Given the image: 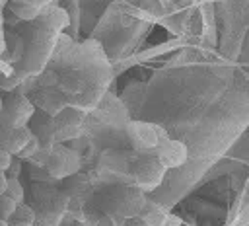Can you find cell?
<instances>
[{"label":"cell","mask_w":249,"mask_h":226,"mask_svg":"<svg viewBox=\"0 0 249 226\" xmlns=\"http://www.w3.org/2000/svg\"><path fill=\"white\" fill-rule=\"evenodd\" d=\"M8 8L19 18V19H25V21H31V19H35V18H39L41 16V8H43V4H39V2H31V0H14V2H10L8 4Z\"/></svg>","instance_id":"6"},{"label":"cell","mask_w":249,"mask_h":226,"mask_svg":"<svg viewBox=\"0 0 249 226\" xmlns=\"http://www.w3.org/2000/svg\"><path fill=\"white\" fill-rule=\"evenodd\" d=\"M10 168H12V154L8 150L0 148V171H6L8 173Z\"/></svg>","instance_id":"10"},{"label":"cell","mask_w":249,"mask_h":226,"mask_svg":"<svg viewBox=\"0 0 249 226\" xmlns=\"http://www.w3.org/2000/svg\"><path fill=\"white\" fill-rule=\"evenodd\" d=\"M0 226H10V222H8V220H2V218H0Z\"/></svg>","instance_id":"12"},{"label":"cell","mask_w":249,"mask_h":226,"mask_svg":"<svg viewBox=\"0 0 249 226\" xmlns=\"http://www.w3.org/2000/svg\"><path fill=\"white\" fill-rule=\"evenodd\" d=\"M130 175L136 187H140L142 191H152L161 183L165 175V168L154 156H140L132 164Z\"/></svg>","instance_id":"2"},{"label":"cell","mask_w":249,"mask_h":226,"mask_svg":"<svg viewBox=\"0 0 249 226\" xmlns=\"http://www.w3.org/2000/svg\"><path fill=\"white\" fill-rule=\"evenodd\" d=\"M126 136H128L134 152H138L142 156H152L160 148V144L165 138H169L161 127H158L154 123H146V121L128 123L126 125Z\"/></svg>","instance_id":"1"},{"label":"cell","mask_w":249,"mask_h":226,"mask_svg":"<svg viewBox=\"0 0 249 226\" xmlns=\"http://www.w3.org/2000/svg\"><path fill=\"white\" fill-rule=\"evenodd\" d=\"M2 113H4V105H2V101H0V119H2Z\"/></svg>","instance_id":"13"},{"label":"cell","mask_w":249,"mask_h":226,"mask_svg":"<svg viewBox=\"0 0 249 226\" xmlns=\"http://www.w3.org/2000/svg\"><path fill=\"white\" fill-rule=\"evenodd\" d=\"M6 187H8V173L0 171V195H6Z\"/></svg>","instance_id":"11"},{"label":"cell","mask_w":249,"mask_h":226,"mask_svg":"<svg viewBox=\"0 0 249 226\" xmlns=\"http://www.w3.org/2000/svg\"><path fill=\"white\" fill-rule=\"evenodd\" d=\"M35 218H37L35 210L23 203V205H18L14 216L10 218V224H14V226H33Z\"/></svg>","instance_id":"7"},{"label":"cell","mask_w":249,"mask_h":226,"mask_svg":"<svg viewBox=\"0 0 249 226\" xmlns=\"http://www.w3.org/2000/svg\"><path fill=\"white\" fill-rule=\"evenodd\" d=\"M6 195H8L16 205H23V185L19 183L18 177H8Z\"/></svg>","instance_id":"8"},{"label":"cell","mask_w":249,"mask_h":226,"mask_svg":"<svg viewBox=\"0 0 249 226\" xmlns=\"http://www.w3.org/2000/svg\"><path fill=\"white\" fill-rule=\"evenodd\" d=\"M152 156H154L165 170H169V168H179V166H183V164L187 162L189 152H187V146H185L181 140L165 138V140L160 144V148H158Z\"/></svg>","instance_id":"3"},{"label":"cell","mask_w":249,"mask_h":226,"mask_svg":"<svg viewBox=\"0 0 249 226\" xmlns=\"http://www.w3.org/2000/svg\"><path fill=\"white\" fill-rule=\"evenodd\" d=\"M16 208H18V205L8 195H0V218L2 220H8L10 222V218L14 216Z\"/></svg>","instance_id":"9"},{"label":"cell","mask_w":249,"mask_h":226,"mask_svg":"<svg viewBox=\"0 0 249 226\" xmlns=\"http://www.w3.org/2000/svg\"><path fill=\"white\" fill-rule=\"evenodd\" d=\"M78 164H80V160H78L76 152L66 150V148L53 150L49 154L47 162H45V166H47V170L51 171L53 177H64V175L74 173L78 170Z\"/></svg>","instance_id":"4"},{"label":"cell","mask_w":249,"mask_h":226,"mask_svg":"<svg viewBox=\"0 0 249 226\" xmlns=\"http://www.w3.org/2000/svg\"><path fill=\"white\" fill-rule=\"evenodd\" d=\"M140 222L142 226H171V222H179V220L171 216L167 210H163L160 205L148 203L140 210Z\"/></svg>","instance_id":"5"},{"label":"cell","mask_w":249,"mask_h":226,"mask_svg":"<svg viewBox=\"0 0 249 226\" xmlns=\"http://www.w3.org/2000/svg\"><path fill=\"white\" fill-rule=\"evenodd\" d=\"M10 226H14V224H10Z\"/></svg>","instance_id":"14"}]
</instances>
